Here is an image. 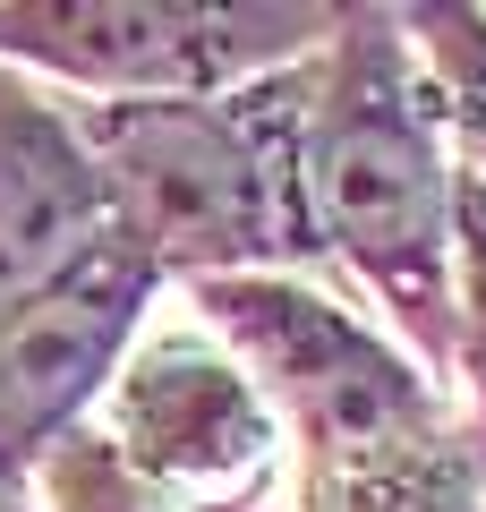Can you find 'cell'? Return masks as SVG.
<instances>
[{"label": "cell", "instance_id": "cell-8", "mask_svg": "<svg viewBox=\"0 0 486 512\" xmlns=\"http://www.w3.org/2000/svg\"><path fill=\"white\" fill-rule=\"evenodd\" d=\"M299 512H486V444L452 419L435 436L299 470Z\"/></svg>", "mask_w": 486, "mask_h": 512}, {"label": "cell", "instance_id": "cell-4", "mask_svg": "<svg viewBox=\"0 0 486 512\" xmlns=\"http://www.w3.org/2000/svg\"><path fill=\"white\" fill-rule=\"evenodd\" d=\"M342 9H197V0H0V60L60 94H222L307 60Z\"/></svg>", "mask_w": 486, "mask_h": 512}, {"label": "cell", "instance_id": "cell-1", "mask_svg": "<svg viewBox=\"0 0 486 512\" xmlns=\"http://www.w3.org/2000/svg\"><path fill=\"white\" fill-rule=\"evenodd\" d=\"M103 222L145 274H307V60L222 94H69Z\"/></svg>", "mask_w": 486, "mask_h": 512}, {"label": "cell", "instance_id": "cell-10", "mask_svg": "<svg viewBox=\"0 0 486 512\" xmlns=\"http://www.w3.org/2000/svg\"><path fill=\"white\" fill-rule=\"evenodd\" d=\"M444 282H452V376H461V427L486 444V180L452 171L444 188Z\"/></svg>", "mask_w": 486, "mask_h": 512}, {"label": "cell", "instance_id": "cell-7", "mask_svg": "<svg viewBox=\"0 0 486 512\" xmlns=\"http://www.w3.org/2000/svg\"><path fill=\"white\" fill-rule=\"evenodd\" d=\"M94 239H111V222L94 163L77 146L69 94L0 60V308L43 291Z\"/></svg>", "mask_w": 486, "mask_h": 512}, {"label": "cell", "instance_id": "cell-5", "mask_svg": "<svg viewBox=\"0 0 486 512\" xmlns=\"http://www.w3.org/2000/svg\"><path fill=\"white\" fill-rule=\"evenodd\" d=\"M94 436L171 512H248L282 470V427L265 393L205 325L137 333L103 384Z\"/></svg>", "mask_w": 486, "mask_h": 512}, {"label": "cell", "instance_id": "cell-2", "mask_svg": "<svg viewBox=\"0 0 486 512\" xmlns=\"http://www.w3.org/2000/svg\"><path fill=\"white\" fill-rule=\"evenodd\" d=\"M444 188L452 163L401 43V9H342L307 52V214L316 248L376 291L418 367H452Z\"/></svg>", "mask_w": 486, "mask_h": 512}, {"label": "cell", "instance_id": "cell-3", "mask_svg": "<svg viewBox=\"0 0 486 512\" xmlns=\"http://www.w3.org/2000/svg\"><path fill=\"white\" fill-rule=\"evenodd\" d=\"M188 299H197L205 333L265 393L282 444H299V470L359 461V453H384V444L452 427L444 376H427L401 342H384L367 316H350L307 274L188 282Z\"/></svg>", "mask_w": 486, "mask_h": 512}, {"label": "cell", "instance_id": "cell-11", "mask_svg": "<svg viewBox=\"0 0 486 512\" xmlns=\"http://www.w3.org/2000/svg\"><path fill=\"white\" fill-rule=\"evenodd\" d=\"M26 487H35V512H171L162 495H145L137 478L111 461V444L94 436V427H69V436L26 470Z\"/></svg>", "mask_w": 486, "mask_h": 512}, {"label": "cell", "instance_id": "cell-9", "mask_svg": "<svg viewBox=\"0 0 486 512\" xmlns=\"http://www.w3.org/2000/svg\"><path fill=\"white\" fill-rule=\"evenodd\" d=\"M401 43H410V60H418V86H427L444 163L486 180V9H461V0L401 9Z\"/></svg>", "mask_w": 486, "mask_h": 512}, {"label": "cell", "instance_id": "cell-12", "mask_svg": "<svg viewBox=\"0 0 486 512\" xmlns=\"http://www.w3.org/2000/svg\"><path fill=\"white\" fill-rule=\"evenodd\" d=\"M0 512H35V487L26 478H0Z\"/></svg>", "mask_w": 486, "mask_h": 512}, {"label": "cell", "instance_id": "cell-6", "mask_svg": "<svg viewBox=\"0 0 486 512\" xmlns=\"http://www.w3.org/2000/svg\"><path fill=\"white\" fill-rule=\"evenodd\" d=\"M154 274L120 239H94L43 291L0 308V478H26L86 410L103 402L111 367L145 333Z\"/></svg>", "mask_w": 486, "mask_h": 512}]
</instances>
